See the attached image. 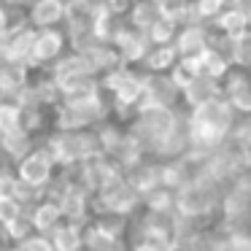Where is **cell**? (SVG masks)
I'll return each instance as SVG.
<instances>
[{"label": "cell", "mask_w": 251, "mask_h": 251, "mask_svg": "<svg viewBox=\"0 0 251 251\" xmlns=\"http://www.w3.org/2000/svg\"><path fill=\"white\" fill-rule=\"evenodd\" d=\"M235 108L224 98L208 100L202 105L186 111V138H189V151L197 154H216L232 141L238 130Z\"/></svg>", "instance_id": "obj_1"}, {"label": "cell", "mask_w": 251, "mask_h": 251, "mask_svg": "<svg viewBox=\"0 0 251 251\" xmlns=\"http://www.w3.org/2000/svg\"><path fill=\"white\" fill-rule=\"evenodd\" d=\"M222 195H224V186L216 184L213 178L189 181L181 189H176V216L181 222L205 227L222 211Z\"/></svg>", "instance_id": "obj_2"}, {"label": "cell", "mask_w": 251, "mask_h": 251, "mask_svg": "<svg viewBox=\"0 0 251 251\" xmlns=\"http://www.w3.org/2000/svg\"><path fill=\"white\" fill-rule=\"evenodd\" d=\"M38 143L51 154V159L57 162L60 170L73 168V165H84V162H89V159L103 154L98 130H73V132L51 130Z\"/></svg>", "instance_id": "obj_3"}, {"label": "cell", "mask_w": 251, "mask_h": 251, "mask_svg": "<svg viewBox=\"0 0 251 251\" xmlns=\"http://www.w3.org/2000/svg\"><path fill=\"white\" fill-rule=\"evenodd\" d=\"M141 208H143V197L130 186L125 173L116 176L111 184H105L95 195V213H119V216L135 219V213H141Z\"/></svg>", "instance_id": "obj_4"}, {"label": "cell", "mask_w": 251, "mask_h": 251, "mask_svg": "<svg viewBox=\"0 0 251 251\" xmlns=\"http://www.w3.org/2000/svg\"><path fill=\"white\" fill-rule=\"evenodd\" d=\"M14 168H17L19 181H25V184H30V186H38V189H46V186L57 178V173H60L57 162L51 159V154L46 151L41 143L22 159V162L14 165Z\"/></svg>", "instance_id": "obj_5"}, {"label": "cell", "mask_w": 251, "mask_h": 251, "mask_svg": "<svg viewBox=\"0 0 251 251\" xmlns=\"http://www.w3.org/2000/svg\"><path fill=\"white\" fill-rule=\"evenodd\" d=\"M65 51H71V38L62 27H49V30H38L35 35V46H33V71H49Z\"/></svg>", "instance_id": "obj_6"}, {"label": "cell", "mask_w": 251, "mask_h": 251, "mask_svg": "<svg viewBox=\"0 0 251 251\" xmlns=\"http://www.w3.org/2000/svg\"><path fill=\"white\" fill-rule=\"evenodd\" d=\"M176 54L178 60H195L200 57L202 51H208L213 46V30L211 25H202V22H189V25H181L178 35H176Z\"/></svg>", "instance_id": "obj_7"}, {"label": "cell", "mask_w": 251, "mask_h": 251, "mask_svg": "<svg viewBox=\"0 0 251 251\" xmlns=\"http://www.w3.org/2000/svg\"><path fill=\"white\" fill-rule=\"evenodd\" d=\"M222 98L232 105L238 116L251 119V71L232 68L222 81Z\"/></svg>", "instance_id": "obj_8"}, {"label": "cell", "mask_w": 251, "mask_h": 251, "mask_svg": "<svg viewBox=\"0 0 251 251\" xmlns=\"http://www.w3.org/2000/svg\"><path fill=\"white\" fill-rule=\"evenodd\" d=\"M143 95L149 105L162 108H181V89L170 73H143Z\"/></svg>", "instance_id": "obj_9"}, {"label": "cell", "mask_w": 251, "mask_h": 251, "mask_svg": "<svg viewBox=\"0 0 251 251\" xmlns=\"http://www.w3.org/2000/svg\"><path fill=\"white\" fill-rule=\"evenodd\" d=\"M60 208H62L65 222L89 224L95 216V197L89 195L84 186L65 184V192H62V197H60Z\"/></svg>", "instance_id": "obj_10"}, {"label": "cell", "mask_w": 251, "mask_h": 251, "mask_svg": "<svg viewBox=\"0 0 251 251\" xmlns=\"http://www.w3.org/2000/svg\"><path fill=\"white\" fill-rule=\"evenodd\" d=\"M114 46H116V51H119L122 62L130 65V68H141L143 60H146V54L151 51L149 35L141 33V30H135V27H130V25L119 33V38L114 41Z\"/></svg>", "instance_id": "obj_11"}, {"label": "cell", "mask_w": 251, "mask_h": 251, "mask_svg": "<svg viewBox=\"0 0 251 251\" xmlns=\"http://www.w3.org/2000/svg\"><path fill=\"white\" fill-rule=\"evenodd\" d=\"M25 14H27V22L35 30L62 27L68 14V0H35Z\"/></svg>", "instance_id": "obj_12"}, {"label": "cell", "mask_w": 251, "mask_h": 251, "mask_svg": "<svg viewBox=\"0 0 251 251\" xmlns=\"http://www.w3.org/2000/svg\"><path fill=\"white\" fill-rule=\"evenodd\" d=\"M125 178L130 181V186L138 192V195L146 197L151 189L162 186V162L154 159V157H146L138 165H132L130 170H125Z\"/></svg>", "instance_id": "obj_13"}, {"label": "cell", "mask_w": 251, "mask_h": 251, "mask_svg": "<svg viewBox=\"0 0 251 251\" xmlns=\"http://www.w3.org/2000/svg\"><path fill=\"white\" fill-rule=\"evenodd\" d=\"M35 35H38V30L33 27V25L27 22V17L19 19L17 25H14L11 35L6 38V46L11 49V57L19 62H25V65L33 71V46H35ZM35 73V71H33Z\"/></svg>", "instance_id": "obj_14"}, {"label": "cell", "mask_w": 251, "mask_h": 251, "mask_svg": "<svg viewBox=\"0 0 251 251\" xmlns=\"http://www.w3.org/2000/svg\"><path fill=\"white\" fill-rule=\"evenodd\" d=\"M216 98H222V81H216L211 76H197L181 89V108L189 111L195 105H202V103L216 100Z\"/></svg>", "instance_id": "obj_15"}, {"label": "cell", "mask_w": 251, "mask_h": 251, "mask_svg": "<svg viewBox=\"0 0 251 251\" xmlns=\"http://www.w3.org/2000/svg\"><path fill=\"white\" fill-rule=\"evenodd\" d=\"M46 73H49L57 84L71 81V78H81V76H95L92 68H89V62H87V57H84L81 51H73V49L65 51Z\"/></svg>", "instance_id": "obj_16"}, {"label": "cell", "mask_w": 251, "mask_h": 251, "mask_svg": "<svg viewBox=\"0 0 251 251\" xmlns=\"http://www.w3.org/2000/svg\"><path fill=\"white\" fill-rule=\"evenodd\" d=\"M211 27H213V33L224 35V38H235V35H243L246 30H251V25H249V11H243L240 6L229 3V6L224 8V11L211 22Z\"/></svg>", "instance_id": "obj_17"}, {"label": "cell", "mask_w": 251, "mask_h": 251, "mask_svg": "<svg viewBox=\"0 0 251 251\" xmlns=\"http://www.w3.org/2000/svg\"><path fill=\"white\" fill-rule=\"evenodd\" d=\"M30 219H33L35 232H41V235H51L62 222H65L60 202L49 200V197H44V200H41L38 205H35L33 211H30Z\"/></svg>", "instance_id": "obj_18"}, {"label": "cell", "mask_w": 251, "mask_h": 251, "mask_svg": "<svg viewBox=\"0 0 251 251\" xmlns=\"http://www.w3.org/2000/svg\"><path fill=\"white\" fill-rule=\"evenodd\" d=\"M127 27V19L119 17V14L108 11V8H100L98 14H95V25H92V33L95 38L100 41V44H111L114 46V41L119 38V33Z\"/></svg>", "instance_id": "obj_19"}, {"label": "cell", "mask_w": 251, "mask_h": 251, "mask_svg": "<svg viewBox=\"0 0 251 251\" xmlns=\"http://www.w3.org/2000/svg\"><path fill=\"white\" fill-rule=\"evenodd\" d=\"M159 19H162V11H159V3H154V0H135L127 14V25L141 33H149Z\"/></svg>", "instance_id": "obj_20"}, {"label": "cell", "mask_w": 251, "mask_h": 251, "mask_svg": "<svg viewBox=\"0 0 251 251\" xmlns=\"http://www.w3.org/2000/svg\"><path fill=\"white\" fill-rule=\"evenodd\" d=\"M84 227L87 224H76V222H62L54 232L49 235L54 251H84Z\"/></svg>", "instance_id": "obj_21"}, {"label": "cell", "mask_w": 251, "mask_h": 251, "mask_svg": "<svg viewBox=\"0 0 251 251\" xmlns=\"http://www.w3.org/2000/svg\"><path fill=\"white\" fill-rule=\"evenodd\" d=\"M143 213H154V216H173L176 213V189L170 186H157L143 197Z\"/></svg>", "instance_id": "obj_22"}, {"label": "cell", "mask_w": 251, "mask_h": 251, "mask_svg": "<svg viewBox=\"0 0 251 251\" xmlns=\"http://www.w3.org/2000/svg\"><path fill=\"white\" fill-rule=\"evenodd\" d=\"M0 143H3V149H6V157L11 159V165H17L38 146V138L30 135L27 130H17V132H11V135L0 138Z\"/></svg>", "instance_id": "obj_23"}, {"label": "cell", "mask_w": 251, "mask_h": 251, "mask_svg": "<svg viewBox=\"0 0 251 251\" xmlns=\"http://www.w3.org/2000/svg\"><path fill=\"white\" fill-rule=\"evenodd\" d=\"M176 65H178L176 46H151V51L146 54L141 71L143 73H170Z\"/></svg>", "instance_id": "obj_24"}, {"label": "cell", "mask_w": 251, "mask_h": 251, "mask_svg": "<svg viewBox=\"0 0 251 251\" xmlns=\"http://www.w3.org/2000/svg\"><path fill=\"white\" fill-rule=\"evenodd\" d=\"M127 251H178L173 235H159V232H132L130 249Z\"/></svg>", "instance_id": "obj_25"}, {"label": "cell", "mask_w": 251, "mask_h": 251, "mask_svg": "<svg viewBox=\"0 0 251 251\" xmlns=\"http://www.w3.org/2000/svg\"><path fill=\"white\" fill-rule=\"evenodd\" d=\"M30 235H35V227H33V219L27 213H22L17 222L6 224V227H0V240L6 246H22Z\"/></svg>", "instance_id": "obj_26"}, {"label": "cell", "mask_w": 251, "mask_h": 251, "mask_svg": "<svg viewBox=\"0 0 251 251\" xmlns=\"http://www.w3.org/2000/svg\"><path fill=\"white\" fill-rule=\"evenodd\" d=\"M159 11L176 25L195 22V0H159Z\"/></svg>", "instance_id": "obj_27"}, {"label": "cell", "mask_w": 251, "mask_h": 251, "mask_svg": "<svg viewBox=\"0 0 251 251\" xmlns=\"http://www.w3.org/2000/svg\"><path fill=\"white\" fill-rule=\"evenodd\" d=\"M229 62L235 68H243V71H251V30H246L243 35H235L229 38Z\"/></svg>", "instance_id": "obj_28"}, {"label": "cell", "mask_w": 251, "mask_h": 251, "mask_svg": "<svg viewBox=\"0 0 251 251\" xmlns=\"http://www.w3.org/2000/svg\"><path fill=\"white\" fill-rule=\"evenodd\" d=\"M178 30H181V25H176V22H170V19L162 17L146 35H149V41H151V46H173Z\"/></svg>", "instance_id": "obj_29"}, {"label": "cell", "mask_w": 251, "mask_h": 251, "mask_svg": "<svg viewBox=\"0 0 251 251\" xmlns=\"http://www.w3.org/2000/svg\"><path fill=\"white\" fill-rule=\"evenodd\" d=\"M22 213L25 211H22V205L17 202V197H0V227L17 222Z\"/></svg>", "instance_id": "obj_30"}, {"label": "cell", "mask_w": 251, "mask_h": 251, "mask_svg": "<svg viewBox=\"0 0 251 251\" xmlns=\"http://www.w3.org/2000/svg\"><path fill=\"white\" fill-rule=\"evenodd\" d=\"M27 14L25 11H11V8H6V6H0V44L11 35V30H14V25L19 22V19H25Z\"/></svg>", "instance_id": "obj_31"}, {"label": "cell", "mask_w": 251, "mask_h": 251, "mask_svg": "<svg viewBox=\"0 0 251 251\" xmlns=\"http://www.w3.org/2000/svg\"><path fill=\"white\" fill-rule=\"evenodd\" d=\"M19 186V176L17 168L8 165V168H0V197H14Z\"/></svg>", "instance_id": "obj_32"}, {"label": "cell", "mask_w": 251, "mask_h": 251, "mask_svg": "<svg viewBox=\"0 0 251 251\" xmlns=\"http://www.w3.org/2000/svg\"><path fill=\"white\" fill-rule=\"evenodd\" d=\"M19 249H22V251H54V243H51L49 235L35 232V235H30V238L25 240V243L19 246Z\"/></svg>", "instance_id": "obj_33"}, {"label": "cell", "mask_w": 251, "mask_h": 251, "mask_svg": "<svg viewBox=\"0 0 251 251\" xmlns=\"http://www.w3.org/2000/svg\"><path fill=\"white\" fill-rule=\"evenodd\" d=\"M132 3H135V0H105V8H108V11H114V14H119V17H125V19H127V14H130Z\"/></svg>", "instance_id": "obj_34"}, {"label": "cell", "mask_w": 251, "mask_h": 251, "mask_svg": "<svg viewBox=\"0 0 251 251\" xmlns=\"http://www.w3.org/2000/svg\"><path fill=\"white\" fill-rule=\"evenodd\" d=\"M14 62V57H11V49H8L6 46V41H3V44H0V73L6 71L8 65H11Z\"/></svg>", "instance_id": "obj_35"}, {"label": "cell", "mask_w": 251, "mask_h": 251, "mask_svg": "<svg viewBox=\"0 0 251 251\" xmlns=\"http://www.w3.org/2000/svg\"><path fill=\"white\" fill-rule=\"evenodd\" d=\"M3 251H22V249H19V246H6Z\"/></svg>", "instance_id": "obj_36"}, {"label": "cell", "mask_w": 251, "mask_h": 251, "mask_svg": "<svg viewBox=\"0 0 251 251\" xmlns=\"http://www.w3.org/2000/svg\"><path fill=\"white\" fill-rule=\"evenodd\" d=\"M249 25H251V11H249Z\"/></svg>", "instance_id": "obj_37"}, {"label": "cell", "mask_w": 251, "mask_h": 251, "mask_svg": "<svg viewBox=\"0 0 251 251\" xmlns=\"http://www.w3.org/2000/svg\"><path fill=\"white\" fill-rule=\"evenodd\" d=\"M249 127H251V119H249Z\"/></svg>", "instance_id": "obj_38"}, {"label": "cell", "mask_w": 251, "mask_h": 251, "mask_svg": "<svg viewBox=\"0 0 251 251\" xmlns=\"http://www.w3.org/2000/svg\"><path fill=\"white\" fill-rule=\"evenodd\" d=\"M154 3H159V0H154Z\"/></svg>", "instance_id": "obj_39"}]
</instances>
